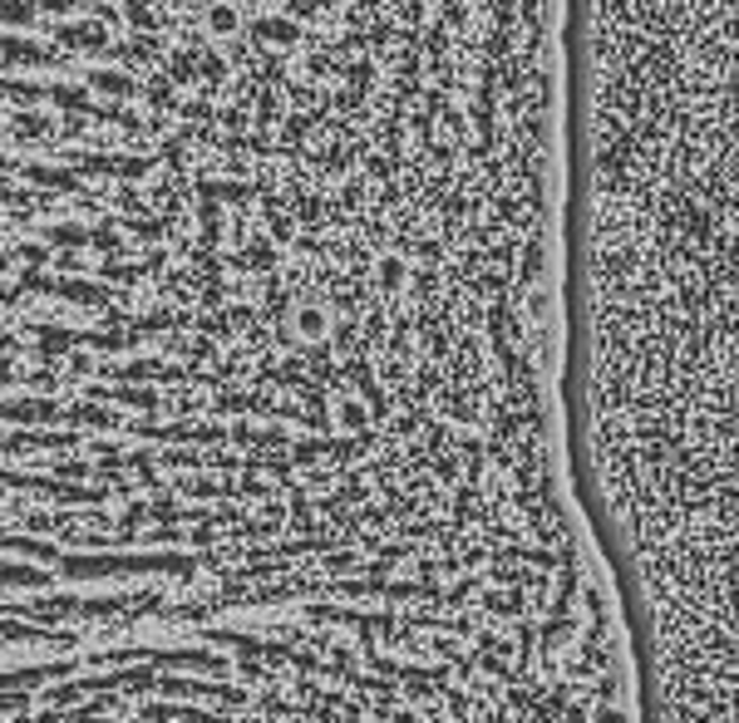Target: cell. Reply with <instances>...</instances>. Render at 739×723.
Returning <instances> with one entry per match:
<instances>
[{"mask_svg": "<svg viewBox=\"0 0 739 723\" xmlns=\"http://www.w3.org/2000/svg\"><path fill=\"white\" fill-rule=\"evenodd\" d=\"M567 399L646 723H739V0H567Z\"/></svg>", "mask_w": 739, "mask_h": 723, "instance_id": "1", "label": "cell"}, {"mask_svg": "<svg viewBox=\"0 0 739 723\" xmlns=\"http://www.w3.org/2000/svg\"><path fill=\"white\" fill-rule=\"evenodd\" d=\"M79 0H0V148L36 94Z\"/></svg>", "mask_w": 739, "mask_h": 723, "instance_id": "2", "label": "cell"}]
</instances>
